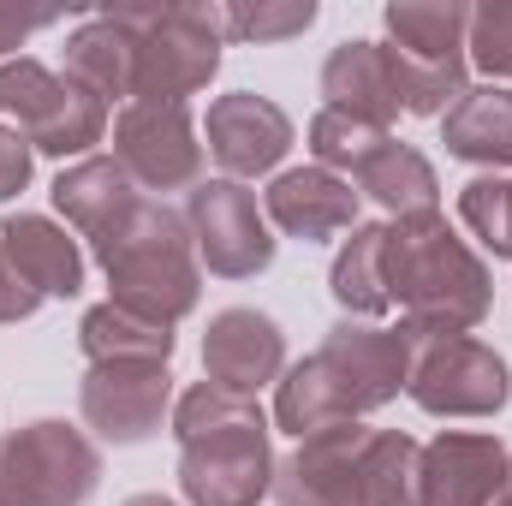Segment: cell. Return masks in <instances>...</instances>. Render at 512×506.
Here are the masks:
<instances>
[{"label": "cell", "instance_id": "d590c367", "mask_svg": "<svg viewBox=\"0 0 512 506\" xmlns=\"http://www.w3.org/2000/svg\"><path fill=\"white\" fill-rule=\"evenodd\" d=\"M120 506H179V501H167V495H131V501H120Z\"/></svg>", "mask_w": 512, "mask_h": 506}, {"label": "cell", "instance_id": "7c38bea8", "mask_svg": "<svg viewBox=\"0 0 512 506\" xmlns=\"http://www.w3.org/2000/svg\"><path fill=\"white\" fill-rule=\"evenodd\" d=\"M292 120L280 102L256 96V90H233V96H215L209 102V120H203V149L221 161V179H256V173H274L292 149Z\"/></svg>", "mask_w": 512, "mask_h": 506}, {"label": "cell", "instance_id": "d4e9b609", "mask_svg": "<svg viewBox=\"0 0 512 506\" xmlns=\"http://www.w3.org/2000/svg\"><path fill=\"white\" fill-rule=\"evenodd\" d=\"M382 239H387V221H358L340 251H334V268H328V292L346 316L358 322H376L387 316V280H382Z\"/></svg>", "mask_w": 512, "mask_h": 506}, {"label": "cell", "instance_id": "277c9868", "mask_svg": "<svg viewBox=\"0 0 512 506\" xmlns=\"http://www.w3.org/2000/svg\"><path fill=\"white\" fill-rule=\"evenodd\" d=\"M137 42V72H131V102H179L191 108L197 90L221 72V6L203 0H149V6H108Z\"/></svg>", "mask_w": 512, "mask_h": 506}, {"label": "cell", "instance_id": "1f68e13d", "mask_svg": "<svg viewBox=\"0 0 512 506\" xmlns=\"http://www.w3.org/2000/svg\"><path fill=\"white\" fill-rule=\"evenodd\" d=\"M54 84H60V72H48V66H42V60H30V54L0 60V114L12 120V131H24L42 108H48Z\"/></svg>", "mask_w": 512, "mask_h": 506}, {"label": "cell", "instance_id": "484cf974", "mask_svg": "<svg viewBox=\"0 0 512 506\" xmlns=\"http://www.w3.org/2000/svg\"><path fill=\"white\" fill-rule=\"evenodd\" d=\"M334 423H352V411H346L334 376L322 370V358L310 352V358L286 364V376L274 381V429H286L292 441H310Z\"/></svg>", "mask_w": 512, "mask_h": 506}, {"label": "cell", "instance_id": "836d02e7", "mask_svg": "<svg viewBox=\"0 0 512 506\" xmlns=\"http://www.w3.org/2000/svg\"><path fill=\"white\" fill-rule=\"evenodd\" d=\"M42 304H48V298H42V292L12 268V256L0 251V322H30Z\"/></svg>", "mask_w": 512, "mask_h": 506}, {"label": "cell", "instance_id": "30bf717a", "mask_svg": "<svg viewBox=\"0 0 512 506\" xmlns=\"http://www.w3.org/2000/svg\"><path fill=\"white\" fill-rule=\"evenodd\" d=\"M173 370L167 364H90L78 381L84 429L108 447H143L173 423Z\"/></svg>", "mask_w": 512, "mask_h": 506}, {"label": "cell", "instance_id": "7402d4cb", "mask_svg": "<svg viewBox=\"0 0 512 506\" xmlns=\"http://www.w3.org/2000/svg\"><path fill=\"white\" fill-rule=\"evenodd\" d=\"M387 42L411 60L447 66L465 60V36H471V6L465 0H387L382 12Z\"/></svg>", "mask_w": 512, "mask_h": 506}, {"label": "cell", "instance_id": "52a82bcc", "mask_svg": "<svg viewBox=\"0 0 512 506\" xmlns=\"http://www.w3.org/2000/svg\"><path fill=\"white\" fill-rule=\"evenodd\" d=\"M114 161L143 197L203 185V126L179 102H126L114 114Z\"/></svg>", "mask_w": 512, "mask_h": 506}, {"label": "cell", "instance_id": "e0dca14e", "mask_svg": "<svg viewBox=\"0 0 512 506\" xmlns=\"http://www.w3.org/2000/svg\"><path fill=\"white\" fill-rule=\"evenodd\" d=\"M48 197H54V215H60L78 239H90V251H96V245L131 215V203H137L143 191L120 173L114 155H84V161L60 167V179H54Z\"/></svg>", "mask_w": 512, "mask_h": 506}, {"label": "cell", "instance_id": "f1b7e54d", "mask_svg": "<svg viewBox=\"0 0 512 506\" xmlns=\"http://www.w3.org/2000/svg\"><path fill=\"white\" fill-rule=\"evenodd\" d=\"M310 155H316V167H328V173H340V179H352L376 149H382L393 131L370 126V120H352V114H340V108H322L316 120H310Z\"/></svg>", "mask_w": 512, "mask_h": 506}, {"label": "cell", "instance_id": "8992f818", "mask_svg": "<svg viewBox=\"0 0 512 506\" xmlns=\"http://www.w3.org/2000/svg\"><path fill=\"white\" fill-rule=\"evenodd\" d=\"M405 393L429 417H501L512 399V370L477 334H441L417 340Z\"/></svg>", "mask_w": 512, "mask_h": 506}, {"label": "cell", "instance_id": "d6986e66", "mask_svg": "<svg viewBox=\"0 0 512 506\" xmlns=\"http://www.w3.org/2000/svg\"><path fill=\"white\" fill-rule=\"evenodd\" d=\"M131 72H137V42H131V30L108 6L90 12L84 24H72V36H66V78L78 90H90L102 108H114V102L126 108Z\"/></svg>", "mask_w": 512, "mask_h": 506}, {"label": "cell", "instance_id": "2e32d148", "mask_svg": "<svg viewBox=\"0 0 512 506\" xmlns=\"http://www.w3.org/2000/svg\"><path fill=\"white\" fill-rule=\"evenodd\" d=\"M322 108H340V114L370 120V126H382V131L393 126V120L405 114L393 42H370V36L340 42V48L322 60Z\"/></svg>", "mask_w": 512, "mask_h": 506}, {"label": "cell", "instance_id": "3957f363", "mask_svg": "<svg viewBox=\"0 0 512 506\" xmlns=\"http://www.w3.org/2000/svg\"><path fill=\"white\" fill-rule=\"evenodd\" d=\"M96 262L108 274V298L161 328H179L203 304V262L191 245L185 209L161 197H137L126 221L96 245Z\"/></svg>", "mask_w": 512, "mask_h": 506}, {"label": "cell", "instance_id": "5b68a950", "mask_svg": "<svg viewBox=\"0 0 512 506\" xmlns=\"http://www.w3.org/2000/svg\"><path fill=\"white\" fill-rule=\"evenodd\" d=\"M102 489V447L90 429L36 417L0 435V501L6 506H90Z\"/></svg>", "mask_w": 512, "mask_h": 506}, {"label": "cell", "instance_id": "8d00e7d4", "mask_svg": "<svg viewBox=\"0 0 512 506\" xmlns=\"http://www.w3.org/2000/svg\"><path fill=\"white\" fill-rule=\"evenodd\" d=\"M495 506H512V465H507V483H501V501Z\"/></svg>", "mask_w": 512, "mask_h": 506}, {"label": "cell", "instance_id": "ba28073f", "mask_svg": "<svg viewBox=\"0 0 512 506\" xmlns=\"http://www.w3.org/2000/svg\"><path fill=\"white\" fill-rule=\"evenodd\" d=\"M185 227H191V245L197 262L215 274V280H256L268 262H274V227L262 215L251 185L239 179H203L185 191Z\"/></svg>", "mask_w": 512, "mask_h": 506}, {"label": "cell", "instance_id": "9c48e42d", "mask_svg": "<svg viewBox=\"0 0 512 506\" xmlns=\"http://www.w3.org/2000/svg\"><path fill=\"white\" fill-rule=\"evenodd\" d=\"M316 358H322V370L334 376L346 411H352V423H358L364 411H382V405H393V399L405 393L411 358H417V334H411L405 322L387 328V322L340 316V322L328 328V340L316 346Z\"/></svg>", "mask_w": 512, "mask_h": 506}, {"label": "cell", "instance_id": "6da1fadb", "mask_svg": "<svg viewBox=\"0 0 512 506\" xmlns=\"http://www.w3.org/2000/svg\"><path fill=\"white\" fill-rule=\"evenodd\" d=\"M382 280H387V304L399 310V322L417 340L471 334V328H483V316L495 304L489 262L447 227L441 209L411 215V221H387Z\"/></svg>", "mask_w": 512, "mask_h": 506}, {"label": "cell", "instance_id": "4fadbf2b", "mask_svg": "<svg viewBox=\"0 0 512 506\" xmlns=\"http://www.w3.org/2000/svg\"><path fill=\"white\" fill-rule=\"evenodd\" d=\"M512 453L483 429H441L417 465V506H495Z\"/></svg>", "mask_w": 512, "mask_h": 506}, {"label": "cell", "instance_id": "4316f807", "mask_svg": "<svg viewBox=\"0 0 512 506\" xmlns=\"http://www.w3.org/2000/svg\"><path fill=\"white\" fill-rule=\"evenodd\" d=\"M364 501L370 506H417V465L423 447L405 429H370L364 435Z\"/></svg>", "mask_w": 512, "mask_h": 506}, {"label": "cell", "instance_id": "74e56055", "mask_svg": "<svg viewBox=\"0 0 512 506\" xmlns=\"http://www.w3.org/2000/svg\"><path fill=\"white\" fill-rule=\"evenodd\" d=\"M0 506H6V501H0Z\"/></svg>", "mask_w": 512, "mask_h": 506}, {"label": "cell", "instance_id": "44dd1931", "mask_svg": "<svg viewBox=\"0 0 512 506\" xmlns=\"http://www.w3.org/2000/svg\"><path fill=\"white\" fill-rule=\"evenodd\" d=\"M358 197L382 203L393 221H411V215H435L441 209V179H435V161L399 137H387L382 149L352 173Z\"/></svg>", "mask_w": 512, "mask_h": 506}, {"label": "cell", "instance_id": "d6a6232c", "mask_svg": "<svg viewBox=\"0 0 512 506\" xmlns=\"http://www.w3.org/2000/svg\"><path fill=\"white\" fill-rule=\"evenodd\" d=\"M30 167H36V149L30 137L12 126H0V203H12L24 185H30Z\"/></svg>", "mask_w": 512, "mask_h": 506}, {"label": "cell", "instance_id": "5bb4252c", "mask_svg": "<svg viewBox=\"0 0 512 506\" xmlns=\"http://www.w3.org/2000/svg\"><path fill=\"white\" fill-rule=\"evenodd\" d=\"M262 215L274 233L298 239V245H328L340 233L358 227V191L352 179L328 173V167H280L262 191Z\"/></svg>", "mask_w": 512, "mask_h": 506}, {"label": "cell", "instance_id": "7a4b0ae2", "mask_svg": "<svg viewBox=\"0 0 512 506\" xmlns=\"http://www.w3.org/2000/svg\"><path fill=\"white\" fill-rule=\"evenodd\" d=\"M185 506H256L274 489V423L245 393L197 381L173 399Z\"/></svg>", "mask_w": 512, "mask_h": 506}, {"label": "cell", "instance_id": "83f0119b", "mask_svg": "<svg viewBox=\"0 0 512 506\" xmlns=\"http://www.w3.org/2000/svg\"><path fill=\"white\" fill-rule=\"evenodd\" d=\"M322 18V6L316 0H227L221 6V30H227V42H292V36H304L310 24Z\"/></svg>", "mask_w": 512, "mask_h": 506}, {"label": "cell", "instance_id": "4dcf8cb0", "mask_svg": "<svg viewBox=\"0 0 512 506\" xmlns=\"http://www.w3.org/2000/svg\"><path fill=\"white\" fill-rule=\"evenodd\" d=\"M465 60H471L489 84L512 78V0H483V6H471Z\"/></svg>", "mask_w": 512, "mask_h": 506}, {"label": "cell", "instance_id": "ac0fdd59", "mask_svg": "<svg viewBox=\"0 0 512 506\" xmlns=\"http://www.w3.org/2000/svg\"><path fill=\"white\" fill-rule=\"evenodd\" d=\"M0 251L12 256V268L42 292V298H78L84 292V245L66 221L48 215H6L0 221Z\"/></svg>", "mask_w": 512, "mask_h": 506}, {"label": "cell", "instance_id": "ffe728a7", "mask_svg": "<svg viewBox=\"0 0 512 506\" xmlns=\"http://www.w3.org/2000/svg\"><path fill=\"white\" fill-rule=\"evenodd\" d=\"M441 143L453 161H471L483 173L512 167V90L507 84H471L441 114Z\"/></svg>", "mask_w": 512, "mask_h": 506}, {"label": "cell", "instance_id": "f546056e", "mask_svg": "<svg viewBox=\"0 0 512 506\" xmlns=\"http://www.w3.org/2000/svg\"><path fill=\"white\" fill-rule=\"evenodd\" d=\"M459 221L489 256H512V173H477L459 191Z\"/></svg>", "mask_w": 512, "mask_h": 506}, {"label": "cell", "instance_id": "603a6c76", "mask_svg": "<svg viewBox=\"0 0 512 506\" xmlns=\"http://www.w3.org/2000/svg\"><path fill=\"white\" fill-rule=\"evenodd\" d=\"M78 346H84L90 364H167L179 340H173V328H161L149 316H131L114 298H102V304L84 310Z\"/></svg>", "mask_w": 512, "mask_h": 506}, {"label": "cell", "instance_id": "9a60e30c", "mask_svg": "<svg viewBox=\"0 0 512 506\" xmlns=\"http://www.w3.org/2000/svg\"><path fill=\"white\" fill-rule=\"evenodd\" d=\"M203 370H209L215 387L256 399L262 387H274L286 376V334H280V322L251 310V304L215 310L209 334H203Z\"/></svg>", "mask_w": 512, "mask_h": 506}, {"label": "cell", "instance_id": "e575fe53", "mask_svg": "<svg viewBox=\"0 0 512 506\" xmlns=\"http://www.w3.org/2000/svg\"><path fill=\"white\" fill-rule=\"evenodd\" d=\"M42 24H54V12H12V6H0V60H12V48H24Z\"/></svg>", "mask_w": 512, "mask_h": 506}, {"label": "cell", "instance_id": "cb8c5ba5", "mask_svg": "<svg viewBox=\"0 0 512 506\" xmlns=\"http://www.w3.org/2000/svg\"><path fill=\"white\" fill-rule=\"evenodd\" d=\"M24 137H30V149H36V155H54V161H84V155L108 137V108L60 72V84H54L48 108L24 126Z\"/></svg>", "mask_w": 512, "mask_h": 506}, {"label": "cell", "instance_id": "8fae6325", "mask_svg": "<svg viewBox=\"0 0 512 506\" xmlns=\"http://www.w3.org/2000/svg\"><path fill=\"white\" fill-rule=\"evenodd\" d=\"M364 423H334L274 459V506H370L364 501Z\"/></svg>", "mask_w": 512, "mask_h": 506}]
</instances>
